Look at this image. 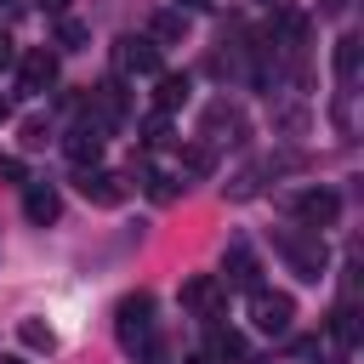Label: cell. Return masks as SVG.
I'll list each match as a JSON object with an SVG mask.
<instances>
[{"instance_id":"obj_32","label":"cell","mask_w":364,"mask_h":364,"mask_svg":"<svg viewBox=\"0 0 364 364\" xmlns=\"http://www.w3.org/2000/svg\"><path fill=\"white\" fill-rule=\"evenodd\" d=\"M0 364H28V358H0Z\"/></svg>"},{"instance_id":"obj_8","label":"cell","mask_w":364,"mask_h":364,"mask_svg":"<svg viewBox=\"0 0 364 364\" xmlns=\"http://www.w3.org/2000/svg\"><path fill=\"white\" fill-rule=\"evenodd\" d=\"M290 210H296L301 228H330V222L341 216V193H336V188H301V193L290 199Z\"/></svg>"},{"instance_id":"obj_13","label":"cell","mask_w":364,"mask_h":364,"mask_svg":"<svg viewBox=\"0 0 364 364\" xmlns=\"http://www.w3.org/2000/svg\"><path fill=\"white\" fill-rule=\"evenodd\" d=\"M125 91H119V80H102V85H91V119L102 125V131H114L119 119H125Z\"/></svg>"},{"instance_id":"obj_2","label":"cell","mask_w":364,"mask_h":364,"mask_svg":"<svg viewBox=\"0 0 364 364\" xmlns=\"http://www.w3.org/2000/svg\"><path fill=\"white\" fill-rule=\"evenodd\" d=\"M114 336H119V347H131V353L154 341V296H148V290H136V296L119 301V313H114Z\"/></svg>"},{"instance_id":"obj_29","label":"cell","mask_w":364,"mask_h":364,"mask_svg":"<svg viewBox=\"0 0 364 364\" xmlns=\"http://www.w3.org/2000/svg\"><path fill=\"white\" fill-rule=\"evenodd\" d=\"M176 6H182V11H205L210 0H176Z\"/></svg>"},{"instance_id":"obj_6","label":"cell","mask_w":364,"mask_h":364,"mask_svg":"<svg viewBox=\"0 0 364 364\" xmlns=\"http://www.w3.org/2000/svg\"><path fill=\"white\" fill-rule=\"evenodd\" d=\"M17 85H23L28 97H46V91L57 85V51H46V46L17 51Z\"/></svg>"},{"instance_id":"obj_16","label":"cell","mask_w":364,"mask_h":364,"mask_svg":"<svg viewBox=\"0 0 364 364\" xmlns=\"http://www.w3.org/2000/svg\"><path fill=\"white\" fill-rule=\"evenodd\" d=\"M17 341H23L28 353H57V330H51L46 318H23V324H17Z\"/></svg>"},{"instance_id":"obj_28","label":"cell","mask_w":364,"mask_h":364,"mask_svg":"<svg viewBox=\"0 0 364 364\" xmlns=\"http://www.w3.org/2000/svg\"><path fill=\"white\" fill-rule=\"evenodd\" d=\"M6 119H11V97L0 91V125H6Z\"/></svg>"},{"instance_id":"obj_21","label":"cell","mask_w":364,"mask_h":364,"mask_svg":"<svg viewBox=\"0 0 364 364\" xmlns=\"http://www.w3.org/2000/svg\"><path fill=\"white\" fill-rule=\"evenodd\" d=\"M210 358H216V364H228V358H245V341H239L233 330H216V336H210Z\"/></svg>"},{"instance_id":"obj_10","label":"cell","mask_w":364,"mask_h":364,"mask_svg":"<svg viewBox=\"0 0 364 364\" xmlns=\"http://www.w3.org/2000/svg\"><path fill=\"white\" fill-rule=\"evenodd\" d=\"M222 284H228V290H256V284H262V262H256V250H250L245 239L228 245V256H222Z\"/></svg>"},{"instance_id":"obj_24","label":"cell","mask_w":364,"mask_h":364,"mask_svg":"<svg viewBox=\"0 0 364 364\" xmlns=\"http://www.w3.org/2000/svg\"><path fill=\"white\" fill-rule=\"evenodd\" d=\"M46 136H51L46 119H23V148H46Z\"/></svg>"},{"instance_id":"obj_17","label":"cell","mask_w":364,"mask_h":364,"mask_svg":"<svg viewBox=\"0 0 364 364\" xmlns=\"http://www.w3.org/2000/svg\"><path fill=\"white\" fill-rule=\"evenodd\" d=\"M176 159H182V176H210L216 171V148L210 142H188Z\"/></svg>"},{"instance_id":"obj_12","label":"cell","mask_w":364,"mask_h":364,"mask_svg":"<svg viewBox=\"0 0 364 364\" xmlns=\"http://www.w3.org/2000/svg\"><path fill=\"white\" fill-rule=\"evenodd\" d=\"M23 216H28L34 228H51V222L63 216L57 188H51V182H23Z\"/></svg>"},{"instance_id":"obj_14","label":"cell","mask_w":364,"mask_h":364,"mask_svg":"<svg viewBox=\"0 0 364 364\" xmlns=\"http://www.w3.org/2000/svg\"><path fill=\"white\" fill-rule=\"evenodd\" d=\"M188 97H193L188 74H154V114H176V108H188Z\"/></svg>"},{"instance_id":"obj_20","label":"cell","mask_w":364,"mask_h":364,"mask_svg":"<svg viewBox=\"0 0 364 364\" xmlns=\"http://www.w3.org/2000/svg\"><path fill=\"white\" fill-rule=\"evenodd\" d=\"M330 318H336V324H330V330H336V341H341V347H358V313H353V301H341Z\"/></svg>"},{"instance_id":"obj_11","label":"cell","mask_w":364,"mask_h":364,"mask_svg":"<svg viewBox=\"0 0 364 364\" xmlns=\"http://www.w3.org/2000/svg\"><path fill=\"white\" fill-rule=\"evenodd\" d=\"M102 142H108V136H102V125H97V119H80V125L63 136V154H68V159H74V171H80V165H97V159H102Z\"/></svg>"},{"instance_id":"obj_15","label":"cell","mask_w":364,"mask_h":364,"mask_svg":"<svg viewBox=\"0 0 364 364\" xmlns=\"http://www.w3.org/2000/svg\"><path fill=\"white\" fill-rule=\"evenodd\" d=\"M182 34H188V17L182 11H154V23H148V40L154 46H176Z\"/></svg>"},{"instance_id":"obj_9","label":"cell","mask_w":364,"mask_h":364,"mask_svg":"<svg viewBox=\"0 0 364 364\" xmlns=\"http://www.w3.org/2000/svg\"><path fill=\"white\" fill-rule=\"evenodd\" d=\"M199 136L216 148V142H245V114L228 102V97H216L210 108H205V125H199Z\"/></svg>"},{"instance_id":"obj_27","label":"cell","mask_w":364,"mask_h":364,"mask_svg":"<svg viewBox=\"0 0 364 364\" xmlns=\"http://www.w3.org/2000/svg\"><path fill=\"white\" fill-rule=\"evenodd\" d=\"M40 6H46L51 17H63V11H68V0H40Z\"/></svg>"},{"instance_id":"obj_1","label":"cell","mask_w":364,"mask_h":364,"mask_svg":"<svg viewBox=\"0 0 364 364\" xmlns=\"http://www.w3.org/2000/svg\"><path fill=\"white\" fill-rule=\"evenodd\" d=\"M279 256L290 262L296 279H324V262H330L318 228H290V233H279Z\"/></svg>"},{"instance_id":"obj_3","label":"cell","mask_w":364,"mask_h":364,"mask_svg":"<svg viewBox=\"0 0 364 364\" xmlns=\"http://www.w3.org/2000/svg\"><path fill=\"white\" fill-rule=\"evenodd\" d=\"M182 307H188L193 318H205V324H216V318L228 313V284H222L216 273H193V279L182 284Z\"/></svg>"},{"instance_id":"obj_19","label":"cell","mask_w":364,"mask_h":364,"mask_svg":"<svg viewBox=\"0 0 364 364\" xmlns=\"http://www.w3.org/2000/svg\"><path fill=\"white\" fill-rule=\"evenodd\" d=\"M336 74H341V85H353V80H358V40H353V34H341V40H336Z\"/></svg>"},{"instance_id":"obj_31","label":"cell","mask_w":364,"mask_h":364,"mask_svg":"<svg viewBox=\"0 0 364 364\" xmlns=\"http://www.w3.org/2000/svg\"><path fill=\"white\" fill-rule=\"evenodd\" d=\"M188 364H216V358H210V353H193V358H188Z\"/></svg>"},{"instance_id":"obj_26","label":"cell","mask_w":364,"mask_h":364,"mask_svg":"<svg viewBox=\"0 0 364 364\" xmlns=\"http://www.w3.org/2000/svg\"><path fill=\"white\" fill-rule=\"evenodd\" d=\"M0 176H6V182H28V176H23V159H11V154L0 159Z\"/></svg>"},{"instance_id":"obj_23","label":"cell","mask_w":364,"mask_h":364,"mask_svg":"<svg viewBox=\"0 0 364 364\" xmlns=\"http://www.w3.org/2000/svg\"><path fill=\"white\" fill-rule=\"evenodd\" d=\"M142 142H148V148H165V142H171V114H148Z\"/></svg>"},{"instance_id":"obj_25","label":"cell","mask_w":364,"mask_h":364,"mask_svg":"<svg viewBox=\"0 0 364 364\" xmlns=\"http://www.w3.org/2000/svg\"><path fill=\"white\" fill-rule=\"evenodd\" d=\"M6 68H17V46H11V34L0 28V74H6Z\"/></svg>"},{"instance_id":"obj_18","label":"cell","mask_w":364,"mask_h":364,"mask_svg":"<svg viewBox=\"0 0 364 364\" xmlns=\"http://www.w3.org/2000/svg\"><path fill=\"white\" fill-rule=\"evenodd\" d=\"M57 46H63V51H85V46H91V28L63 11V17H57Z\"/></svg>"},{"instance_id":"obj_7","label":"cell","mask_w":364,"mask_h":364,"mask_svg":"<svg viewBox=\"0 0 364 364\" xmlns=\"http://www.w3.org/2000/svg\"><path fill=\"white\" fill-rule=\"evenodd\" d=\"M74 188H80L91 205H102V210L125 205V176H114V171H102V165H80V171H74Z\"/></svg>"},{"instance_id":"obj_22","label":"cell","mask_w":364,"mask_h":364,"mask_svg":"<svg viewBox=\"0 0 364 364\" xmlns=\"http://www.w3.org/2000/svg\"><path fill=\"white\" fill-rule=\"evenodd\" d=\"M142 182H148V199H154V205H171V199H176V176H165V171H148Z\"/></svg>"},{"instance_id":"obj_30","label":"cell","mask_w":364,"mask_h":364,"mask_svg":"<svg viewBox=\"0 0 364 364\" xmlns=\"http://www.w3.org/2000/svg\"><path fill=\"white\" fill-rule=\"evenodd\" d=\"M256 6H267V11H284V0H256Z\"/></svg>"},{"instance_id":"obj_4","label":"cell","mask_w":364,"mask_h":364,"mask_svg":"<svg viewBox=\"0 0 364 364\" xmlns=\"http://www.w3.org/2000/svg\"><path fill=\"white\" fill-rule=\"evenodd\" d=\"M290 318H296V301L284 296V290H250V324L262 330V336H290Z\"/></svg>"},{"instance_id":"obj_5","label":"cell","mask_w":364,"mask_h":364,"mask_svg":"<svg viewBox=\"0 0 364 364\" xmlns=\"http://www.w3.org/2000/svg\"><path fill=\"white\" fill-rule=\"evenodd\" d=\"M114 74L131 80V74H159V46L148 34H125L114 40Z\"/></svg>"}]
</instances>
